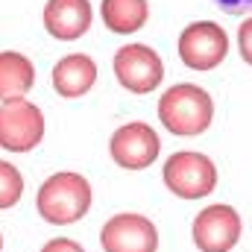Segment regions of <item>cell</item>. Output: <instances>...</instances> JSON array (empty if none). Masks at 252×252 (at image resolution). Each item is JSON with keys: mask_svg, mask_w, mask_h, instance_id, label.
Masks as SVG:
<instances>
[{"mask_svg": "<svg viewBox=\"0 0 252 252\" xmlns=\"http://www.w3.org/2000/svg\"><path fill=\"white\" fill-rule=\"evenodd\" d=\"M94 205V188L79 170H56L35 190V211L47 226H73L88 217Z\"/></svg>", "mask_w": 252, "mask_h": 252, "instance_id": "6da1fadb", "label": "cell"}, {"mask_svg": "<svg viewBox=\"0 0 252 252\" xmlns=\"http://www.w3.org/2000/svg\"><path fill=\"white\" fill-rule=\"evenodd\" d=\"M158 121L176 138H196L214 124V100L193 82H176L158 97Z\"/></svg>", "mask_w": 252, "mask_h": 252, "instance_id": "7a4b0ae2", "label": "cell"}, {"mask_svg": "<svg viewBox=\"0 0 252 252\" xmlns=\"http://www.w3.org/2000/svg\"><path fill=\"white\" fill-rule=\"evenodd\" d=\"M161 182L173 196H179L185 202H196L217 190L220 170H217L214 158L199 150H176L164 158Z\"/></svg>", "mask_w": 252, "mask_h": 252, "instance_id": "3957f363", "label": "cell"}, {"mask_svg": "<svg viewBox=\"0 0 252 252\" xmlns=\"http://www.w3.org/2000/svg\"><path fill=\"white\" fill-rule=\"evenodd\" d=\"M244 238V217L232 202H208L190 220V241L199 252H235Z\"/></svg>", "mask_w": 252, "mask_h": 252, "instance_id": "277c9868", "label": "cell"}, {"mask_svg": "<svg viewBox=\"0 0 252 252\" xmlns=\"http://www.w3.org/2000/svg\"><path fill=\"white\" fill-rule=\"evenodd\" d=\"M47 132V121L41 106L32 100H6L0 103V150L6 153H32Z\"/></svg>", "mask_w": 252, "mask_h": 252, "instance_id": "5b68a950", "label": "cell"}, {"mask_svg": "<svg viewBox=\"0 0 252 252\" xmlns=\"http://www.w3.org/2000/svg\"><path fill=\"white\" fill-rule=\"evenodd\" d=\"M109 156L121 170H147L161 156V138L147 121H129L112 132Z\"/></svg>", "mask_w": 252, "mask_h": 252, "instance_id": "8992f818", "label": "cell"}, {"mask_svg": "<svg viewBox=\"0 0 252 252\" xmlns=\"http://www.w3.org/2000/svg\"><path fill=\"white\" fill-rule=\"evenodd\" d=\"M158 226L141 211H118L100 226L103 252H158Z\"/></svg>", "mask_w": 252, "mask_h": 252, "instance_id": "52a82bcc", "label": "cell"}, {"mask_svg": "<svg viewBox=\"0 0 252 252\" xmlns=\"http://www.w3.org/2000/svg\"><path fill=\"white\" fill-rule=\"evenodd\" d=\"M179 59L196 73H208L220 67L229 56V35L214 21H193L179 32Z\"/></svg>", "mask_w": 252, "mask_h": 252, "instance_id": "ba28073f", "label": "cell"}, {"mask_svg": "<svg viewBox=\"0 0 252 252\" xmlns=\"http://www.w3.org/2000/svg\"><path fill=\"white\" fill-rule=\"evenodd\" d=\"M112 70L115 79L121 82V88H126L129 94H153L161 79H164V62L161 56L150 47V44H124L115 59H112Z\"/></svg>", "mask_w": 252, "mask_h": 252, "instance_id": "9c48e42d", "label": "cell"}, {"mask_svg": "<svg viewBox=\"0 0 252 252\" xmlns=\"http://www.w3.org/2000/svg\"><path fill=\"white\" fill-rule=\"evenodd\" d=\"M94 9L88 0H47L44 6V30L56 41H76L88 32Z\"/></svg>", "mask_w": 252, "mask_h": 252, "instance_id": "30bf717a", "label": "cell"}, {"mask_svg": "<svg viewBox=\"0 0 252 252\" xmlns=\"http://www.w3.org/2000/svg\"><path fill=\"white\" fill-rule=\"evenodd\" d=\"M97 62L88 53H67L53 64V88L64 100H79L97 85Z\"/></svg>", "mask_w": 252, "mask_h": 252, "instance_id": "8fae6325", "label": "cell"}, {"mask_svg": "<svg viewBox=\"0 0 252 252\" xmlns=\"http://www.w3.org/2000/svg\"><path fill=\"white\" fill-rule=\"evenodd\" d=\"M35 85V64L18 50H0V103L21 100Z\"/></svg>", "mask_w": 252, "mask_h": 252, "instance_id": "7c38bea8", "label": "cell"}, {"mask_svg": "<svg viewBox=\"0 0 252 252\" xmlns=\"http://www.w3.org/2000/svg\"><path fill=\"white\" fill-rule=\"evenodd\" d=\"M100 15H103L106 30H112L118 35H132L147 24L150 3L147 0H103Z\"/></svg>", "mask_w": 252, "mask_h": 252, "instance_id": "4fadbf2b", "label": "cell"}, {"mask_svg": "<svg viewBox=\"0 0 252 252\" xmlns=\"http://www.w3.org/2000/svg\"><path fill=\"white\" fill-rule=\"evenodd\" d=\"M24 190H27V182L18 164H12L9 158H0V211L15 208L24 199Z\"/></svg>", "mask_w": 252, "mask_h": 252, "instance_id": "5bb4252c", "label": "cell"}, {"mask_svg": "<svg viewBox=\"0 0 252 252\" xmlns=\"http://www.w3.org/2000/svg\"><path fill=\"white\" fill-rule=\"evenodd\" d=\"M238 53H241V59L252 67V18H247V21L238 27Z\"/></svg>", "mask_w": 252, "mask_h": 252, "instance_id": "9a60e30c", "label": "cell"}, {"mask_svg": "<svg viewBox=\"0 0 252 252\" xmlns=\"http://www.w3.org/2000/svg\"><path fill=\"white\" fill-rule=\"evenodd\" d=\"M38 252H88V250H85L76 238H50V241L41 244Z\"/></svg>", "mask_w": 252, "mask_h": 252, "instance_id": "2e32d148", "label": "cell"}, {"mask_svg": "<svg viewBox=\"0 0 252 252\" xmlns=\"http://www.w3.org/2000/svg\"><path fill=\"white\" fill-rule=\"evenodd\" d=\"M211 3L226 15H250L252 12V0H211Z\"/></svg>", "mask_w": 252, "mask_h": 252, "instance_id": "e0dca14e", "label": "cell"}, {"mask_svg": "<svg viewBox=\"0 0 252 252\" xmlns=\"http://www.w3.org/2000/svg\"><path fill=\"white\" fill-rule=\"evenodd\" d=\"M3 247H6V238H3V229H0V252H3Z\"/></svg>", "mask_w": 252, "mask_h": 252, "instance_id": "ac0fdd59", "label": "cell"}]
</instances>
